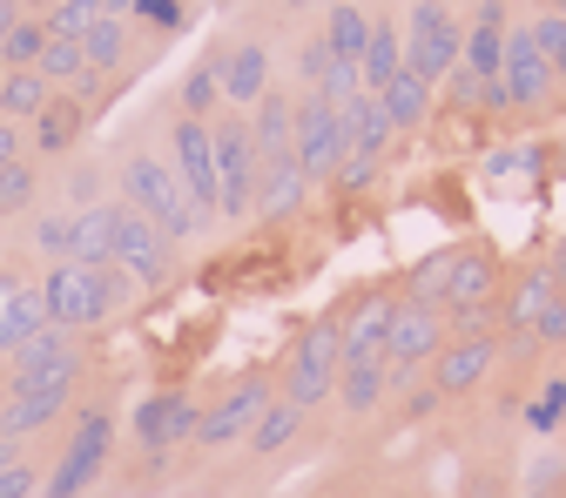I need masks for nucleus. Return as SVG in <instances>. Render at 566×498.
<instances>
[{
    "mask_svg": "<svg viewBox=\"0 0 566 498\" xmlns=\"http://www.w3.org/2000/svg\"><path fill=\"white\" fill-rule=\"evenodd\" d=\"M108 182H115V202H128V209H142L176 250H189V243H202L209 236V216L196 209V195L182 189V176H176V162L156 149V141H122L115 149V162H108Z\"/></svg>",
    "mask_w": 566,
    "mask_h": 498,
    "instance_id": "obj_1",
    "label": "nucleus"
},
{
    "mask_svg": "<svg viewBox=\"0 0 566 498\" xmlns=\"http://www.w3.org/2000/svg\"><path fill=\"white\" fill-rule=\"evenodd\" d=\"M398 34H405V75H418L439 95V82L459 67V47H465V14L452 0H411Z\"/></svg>",
    "mask_w": 566,
    "mask_h": 498,
    "instance_id": "obj_2",
    "label": "nucleus"
},
{
    "mask_svg": "<svg viewBox=\"0 0 566 498\" xmlns=\"http://www.w3.org/2000/svg\"><path fill=\"white\" fill-rule=\"evenodd\" d=\"M115 411L108 404H88L82 417H75V432H67V445H61V458L41 471V498H82V491H95V478L108 471V458H115Z\"/></svg>",
    "mask_w": 566,
    "mask_h": 498,
    "instance_id": "obj_3",
    "label": "nucleus"
},
{
    "mask_svg": "<svg viewBox=\"0 0 566 498\" xmlns=\"http://www.w3.org/2000/svg\"><path fill=\"white\" fill-rule=\"evenodd\" d=\"M108 223H115V263L142 283V297L149 290H169L176 283V269H182V250L142 216V209H128V202H115L108 195Z\"/></svg>",
    "mask_w": 566,
    "mask_h": 498,
    "instance_id": "obj_4",
    "label": "nucleus"
},
{
    "mask_svg": "<svg viewBox=\"0 0 566 498\" xmlns=\"http://www.w3.org/2000/svg\"><path fill=\"white\" fill-rule=\"evenodd\" d=\"M217 141V223H250L256 216V141L243 115H217L209 121Z\"/></svg>",
    "mask_w": 566,
    "mask_h": 498,
    "instance_id": "obj_5",
    "label": "nucleus"
},
{
    "mask_svg": "<svg viewBox=\"0 0 566 498\" xmlns=\"http://www.w3.org/2000/svg\"><path fill=\"white\" fill-rule=\"evenodd\" d=\"M337 364H344V324L324 317V324H311L304 343L291 350V371H283V391H276V398H283V404H297L304 417L324 411L331 391H337Z\"/></svg>",
    "mask_w": 566,
    "mask_h": 498,
    "instance_id": "obj_6",
    "label": "nucleus"
},
{
    "mask_svg": "<svg viewBox=\"0 0 566 498\" xmlns=\"http://www.w3.org/2000/svg\"><path fill=\"white\" fill-rule=\"evenodd\" d=\"M446 343H452V330H446L439 304H418V297L391 304V330H385V364L391 371H432V358Z\"/></svg>",
    "mask_w": 566,
    "mask_h": 498,
    "instance_id": "obj_7",
    "label": "nucleus"
},
{
    "mask_svg": "<svg viewBox=\"0 0 566 498\" xmlns=\"http://www.w3.org/2000/svg\"><path fill=\"white\" fill-rule=\"evenodd\" d=\"M344 156H350L344 108H331L324 95H297V169L311 176V189H324Z\"/></svg>",
    "mask_w": 566,
    "mask_h": 498,
    "instance_id": "obj_8",
    "label": "nucleus"
},
{
    "mask_svg": "<svg viewBox=\"0 0 566 498\" xmlns=\"http://www.w3.org/2000/svg\"><path fill=\"white\" fill-rule=\"evenodd\" d=\"M196 424H202V398L189 391H156V398H142L135 404V445L149 465H163L169 452L196 445Z\"/></svg>",
    "mask_w": 566,
    "mask_h": 498,
    "instance_id": "obj_9",
    "label": "nucleus"
},
{
    "mask_svg": "<svg viewBox=\"0 0 566 498\" xmlns=\"http://www.w3.org/2000/svg\"><path fill=\"white\" fill-rule=\"evenodd\" d=\"M263 404H270V378H263V371H243L217 404L202 411V424H196V452H230V445H243Z\"/></svg>",
    "mask_w": 566,
    "mask_h": 498,
    "instance_id": "obj_10",
    "label": "nucleus"
},
{
    "mask_svg": "<svg viewBox=\"0 0 566 498\" xmlns=\"http://www.w3.org/2000/svg\"><path fill=\"white\" fill-rule=\"evenodd\" d=\"M500 88H506V115H533L546 108L559 88H553V61L533 47V28L513 21L506 28V61H500Z\"/></svg>",
    "mask_w": 566,
    "mask_h": 498,
    "instance_id": "obj_11",
    "label": "nucleus"
},
{
    "mask_svg": "<svg viewBox=\"0 0 566 498\" xmlns=\"http://www.w3.org/2000/svg\"><path fill=\"white\" fill-rule=\"evenodd\" d=\"M169 162H176L182 189L196 195V209L217 223V141H209V121L169 108Z\"/></svg>",
    "mask_w": 566,
    "mask_h": 498,
    "instance_id": "obj_12",
    "label": "nucleus"
},
{
    "mask_svg": "<svg viewBox=\"0 0 566 498\" xmlns=\"http://www.w3.org/2000/svg\"><path fill=\"white\" fill-rule=\"evenodd\" d=\"M34 290H41V317L48 330H102V310H95V276L82 263H54L34 276Z\"/></svg>",
    "mask_w": 566,
    "mask_h": 498,
    "instance_id": "obj_13",
    "label": "nucleus"
},
{
    "mask_svg": "<svg viewBox=\"0 0 566 498\" xmlns=\"http://www.w3.org/2000/svg\"><path fill=\"white\" fill-rule=\"evenodd\" d=\"M54 378H82L75 330H34L8 358V384H0V391H28V384H54Z\"/></svg>",
    "mask_w": 566,
    "mask_h": 498,
    "instance_id": "obj_14",
    "label": "nucleus"
},
{
    "mask_svg": "<svg viewBox=\"0 0 566 498\" xmlns=\"http://www.w3.org/2000/svg\"><path fill=\"white\" fill-rule=\"evenodd\" d=\"M500 283H506V263L492 243H452V269L439 283V310H459V304H500Z\"/></svg>",
    "mask_w": 566,
    "mask_h": 498,
    "instance_id": "obj_15",
    "label": "nucleus"
},
{
    "mask_svg": "<svg viewBox=\"0 0 566 498\" xmlns=\"http://www.w3.org/2000/svg\"><path fill=\"white\" fill-rule=\"evenodd\" d=\"M75 391L82 378H54V384H28V391H0V438H28V432H48L54 417L75 411Z\"/></svg>",
    "mask_w": 566,
    "mask_h": 498,
    "instance_id": "obj_16",
    "label": "nucleus"
},
{
    "mask_svg": "<svg viewBox=\"0 0 566 498\" xmlns=\"http://www.w3.org/2000/svg\"><path fill=\"white\" fill-rule=\"evenodd\" d=\"M270 88H276V47H270L263 34L230 41V54H223V108L250 115Z\"/></svg>",
    "mask_w": 566,
    "mask_h": 498,
    "instance_id": "obj_17",
    "label": "nucleus"
},
{
    "mask_svg": "<svg viewBox=\"0 0 566 498\" xmlns=\"http://www.w3.org/2000/svg\"><path fill=\"white\" fill-rule=\"evenodd\" d=\"M492 371H500V337H452L439 358H432V391L446 398H472Z\"/></svg>",
    "mask_w": 566,
    "mask_h": 498,
    "instance_id": "obj_18",
    "label": "nucleus"
},
{
    "mask_svg": "<svg viewBox=\"0 0 566 498\" xmlns=\"http://www.w3.org/2000/svg\"><path fill=\"white\" fill-rule=\"evenodd\" d=\"M82 135H88V108H82L75 95L54 88V102L28 121V156L54 169V162H67V156H82Z\"/></svg>",
    "mask_w": 566,
    "mask_h": 498,
    "instance_id": "obj_19",
    "label": "nucleus"
},
{
    "mask_svg": "<svg viewBox=\"0 0 566 498\" xmlns=\"http://www.w3.org/2000/svg\"><path fill=\"white\" fill-rule=\"evenodd\" d=\"M311 195H317V189H311V176L297 169V149H291V156H263V162H256V216H263V223L297 216Z\"/></svg>",
    "mask_w": 566,
    "mask_h": 498,
    "instance_id": "obj_20",
    "label": "nucleus"
},
{
    "mask_svg": "<svg viewBox=\"0 0 566 498\" xmlns=\"http://www.w3.org/2000/svg\"><path fill=\"white\" fill-rule=\"evenodd\" d=\"M34 330H48V317H41V290H34L21 269H0V364H8Z\"/></svg>",
    "mask_w": 566,
    "mask_h": 498,
    "instance_id": "obj_21",
    "label": "nucleus"
},
{
    "mask_svg": "<svg viewBox=\"0 0 566 498\" xmlns=\"http://www.w3.org/2000/svg\"><path fill=\"white\" fill-rule=\"evenodd\" d=\"M223 54H230V41H209L196 54V67L176 82V115H196V121L223 115Z\"/></svg>",
    "mask_w": 566,
    "mask_h": 498,
    "instance_id": "obj_22",
    "label": "nucleus"
},
{
    "mask_svg": "<svg viewBox=\"0 0 566 498\" xmlns=\"http://www.w3.org/2000/svg\"><path fill=\"white\" fill-rule=\"evenodd\" d=\"M243 121H250V141H256V162H263V156H291V149H297V88L276 82Z\"/></svg>",
    "mask_w": 566,
    "mask_h": 498,
    "instance_id": "obj_23",
    "label": "nucleus"
},
{
    "mask_svg": "<svg viewBox=\"0 0 566 498\" xmlns=\"http://www.w3.org/2000/svg\"><path fill=\"white\" fill-rule=\"evenodd\" d=\"M331 398H337L344 417H371V411H385V398H391V364H385V358H344Z\"/></svg>",
    "mask_w": 566,
    "mask_h": 498,
    "instance_id": "obj_24",
    "label": "nucleus"
},
{
    "mask_svg": "<svg viewBox=\"0 0 566 498\" xmlns=\"http://www.w3.org/2000/svg\"><path fill=\"white\" fill-rule=\"evenodd\" d=\"M553 297H559V283H553V269L533 256L520 276H506V283H500V330H526Z\"/></svg>",
    "mask_w": 566,
    "mask_h": 498,
    "instance_id": "obj_25",
    "label": "nucleus"
},
{
    "mask_svg": "<svg viewBox=\"0 0 566 498\" xmlns=\"http://www.w3.org/2000/svg\"><path fill=\"white\" fill-rule=\"evenodd\" d=\"M82 54H88L95 75L128 82V67H135V28H128V14H102V21L82 34Z\"/></svg>",
    "mask_w": 566,
    "mask_h": 498,
    "instance_id": "obj_26",
    "label": "nucleus"
},
{
    "mask_svg": "<svg viewBox=\"0 0 566 498\" xmlns=\"http://www.w3.org/2000/svg\"><path fill=\"white\" fill-rule=\"evenodd\" d=\"M371 28H378V8H358V0H337V8H331V14L317 21L324 47H331L337 61H350V67H358V54H365Z\"/></svg>",
    "mask_w": 566,
    "mask_h": 498,
    "instance_id": "obj_27",
    "label": "nucleus"
},
{
    "mask_svg": "<svg viewBox=\"0 0 566 498\" xmlns=\"http://www.w3.org/2000/svg\"><path fill=\"white\" fill-rule=\"evenodd\" d=\"M391 304L385 290H371L358 310L344 317V358H385V330H391Z\"/></svg>",
    "mask_w": 566,
    "mask_h": 498,
    "instance_id": "obj_28",
    "label": "nucleus"
},
{
    "mask_svg": "<svg viewBox=\"0 0 566 498\" xmlns=\"http://www.w3.org/2000/svg\"><path fill=\"white\" fill-rule=\"evenodd\" d=\"M405 67V34H398V21L391 14H378V28H371V41H365V54H358V88L365 95H378L391 75Z\"/></svg>",
    "mask_w": 566,
    "mask_h": 498,
    "instance_id": "obj_29",
    "label": "nucleus"
},
{
    "mask_svg": "<svg viewBox=\"0 0 566 498\" xmlns=\"http://www.w3.org/2000/svg\"><path fill=\"white\" fill-rule=\"evenodd\" d=\"M28 256H34L41 269L75 263V209H34V223H28Z\"/></svg>",
    "mask_w": 566,
    "mask_h": 498,
    "instance_id": "obj_30",
    "label": "nucleus"
},
{
    "mask_svg": "<svg viewBox=\"0 0 566 498\" xmlns=\"http://www.w3.org/2000/svg\"><path fill=\"white\" fill-rule=\"evenodd\" d=\"M48 102H54V88L41 67H0V115L8 121H34Z\"/></svg>",
    "mask_w": 566,
    "mask_h": 498,
    "instance_id": "obj_31",
    "label": "nucleus"
},
{
    "mask_svg": "<svg viewBox=\"0 0 566 498\" xmlns=\"http://www.w3.org/2000/svg\"><path fill=\"white\" fill-rule=\"evenodd\" d=\"M41 189H48V162H34V156L8 162V169H0V223H14V216H34Z\"/></svg>",
    "mask_w": 566,
    "mask_h": 498,
    "instance_id": "obj_32",
    "label": "nucleus"
},
{
    "mask_svg": "<svg viewBox=\"0 0 566 498\" xmlns=\"http://www.w3.org/2000/svg\"><path fill=\"white\" fill-rule=\"evenodd\" d=\"M344 128H350V149H365V156H385L391 135H398L378 95H350V102H344Z\"/></svg>",
    "mask_w": 566,
    "mask_h": 498,
    "instance_id": "obj_33",
    "label": "nucleus"
},
{
    "mask_svg": "<svg viewBox=\"0 0 566 498\" xmlns=\"http://www.w3.org/2000/svg\"><path fill=\"white\" fill-rule=\"evenodd\" d=\"M378 102H385L391 128H424V121H432V88H424L418 75H405V67L378 88Z\"/></svg>",
    "mask_w": 566,
    "mask_h": 498,
    "instance_id": "obj_34",
    "label": "nucleus"
},
{
    "mask_svg": "<svg viewBox=\"0 0 566 498\" xmlns=\"http://www.w3.org/2000/svg\"><path fill=\"white\" fill-rule=\"evenodd\" d=\"M520 417H526V432H533V438H553L559 424H566V371L539 378V384L520 398Z\"/></svg>",
    "mask_w": 566,
    "mask_h": 498,
    "instance_id": "obj_35",
    "label": "nucleus"
},
{
    "mask_svg": "<svg viewBox=\"0 0 566 498\" xmlns=\"http://www.w3.org/2000/svg\"><path fill=\"white\" fill-rule=\"evenodd\" d=\"M297 432H304V411H297V404H283V398H270V404L256 411V424H250V438H243V445H250L256 458H270V452L291 445Z\"/></svg>",
    "mask_w": 566,
    "mask_h": 498,
    "instance_id": "obj_36",
    "label": "nucleus"
},
{
    "mask_svg": "<svg viewBox=\"0 0 566 498\" xmlns=\"http://www.w3.org/2000/svg\"><path fill=\"white\" fill-rule=\"evenodd\" d=\"M75 263H82V269L115 263V223H108V202L75 209Z\"/></svg>",
    "mask_w": 566,
    "mask_h": 498,
    "instance_id": "obj_37",
    "label": "nucleus"
},
{
    "mask_svg": "<svg viewBox=\"0 0 566 498\" xmlns=\"http://www.w3.org/2000/svg\"><path fill=\"white\" fill-rule=\"evenodd\" d=\"M95 202H108V162H95V156H67L61 209H95Z\"/></svg>",
    "mask_w": 566,
    "mask_h": 498,
    "instance_id": "obj_38",
    "label": "nucleus"
},
{
    "mask_svg": "<svg viewBox=\"0 0 566 498\" xmlns=\"http://www.w3.org/2000/svg\"><path fill=\"white\" fill-rule=\"evenodd\" d=\"M41 75H48V88H61V95H75L82 88V75H88V54H82V41H61V34H48V47H41Z\"/></svg>",
    "mask_w": 566,
    "mask_h": 498,
    "instance_id": "obj_39",
    "label": "nucleus"
},
{
    "mask_svg": "<svg viewBox=\"0 0 566 498\" xmlns=\"http://www.w3.org/2000/svg\"><path fill=\"white\" fill-rule=\"evenodd\" d=\"M128 28L149 34V41H176L189 28V0H135L128 8Z\"/></svg>",
    "mask_w": 566,
    "mask_h": 498,
    "instance_id": "obj_40",
    "label": "nucleus"
},
{
    "mask_svg": "<svg viewBox=\"0 0 566 498\" xmlns=\"http://www.w3.org/2000/svg\"><path fill=\"white\" fill-rule=\"evenodd\" d=\"M41 47H48V21H41V14H21V21L8 28V41H0V67H34Z\"/></svg>",
    "mask_w": 566,
    "mask_h": 498,
    "instance_id": "obj_41",
    "label": "nucleus"
},
{
    "mask_svg": "<svg viewBox=\"0 0 566 498\" xmlns=\"http://www.w3.org/2000/svg\"><path fill=\"white\" fill-rule=\"evenodd\" d=\"M102 14H108L102 0H48V14H41V21H48V34H61V41H82Z\"/></svg>",
    "mask_w": 566,
    "mask_h": 498,
    "instance_id": "obj_42",
    "label": "nucleus"
},
{
    "mask_svg": "<svg viewBox=\"0 0 566 498\" xmlns=\"http://www.w3.org/2000/svg\"><path fill=\"white\" fill-rule=\"evenodd\" d=\"M520 169L546 176V149H539V141H526V149H492V156L479 162V176H485V182H506V176H520Z\"/></svg>",
    "mask_w": 566,
    "mask_h": 498,
    "instance_id": "obj_43",
    "label": "nucleus"
},
{
    "mask_svg": "<svg viewBox=\"0 0 566 498\" xmlns=\"http://www.w3.org/2000/svg\"><path fill=\"white\" fill-rule=\"evenodd\" d=\"M371 182H378V156H365V149H350V156L337 162V176H331L324 189H331V195H365Z\"/></svg>",
    "mask_w": 566,
    "mask_h": 498,
    "instance_id": "obj_44",
    "label": "nucleus"
},
{
    "mask_svg": "<svg viewBox=\"0 0 566 498\" xmlns=\"http://www.w3.org/2000/svg\"><path fill=\"white\" fill-rule=\"evenodd\" d=\"M446 330L452 337H500V304H459V310H446Z\"/></svg>",
    "mask_w": 566,
    "mask_h": 498,
    "instance_id": "obj_45",
    "label": "nucleus"
},
{
    "mask_svg": "<svg viewBox=\"0 0 566 498\" xmlns=\"http://www.w3.org/2000/svg\"><path fill=\"white\" fill-rule=\"evenodd\" d=\"M526 337H533V350H566V290H559L533 324H526Z\"/></svg>",
    "mask_w": 566,
    "mask_h": 498,
    "instance_id": "obj_46",
    "label": "nucleus"
},
{
    "mask_svg": "<svg viewBox=\"0 0 566 498\" xmlns=\"http://www.w3.org/2000/svg\"><path fill=\"white\" fill-rule=\"evenodd\" d=\"M526 498H566V465H559L553 452H539V465H533V485H526Z\"/></svg>",
    "mask_w": 566,
    "mask_h": 498,
    "instance_id": "obj_47",
    "label": "nucleus"
},
{
    "mask_svg": "<svg viewBox=\"0 0 566 498\" xmlns=\"http://www.w3.org/2000/svg\"><path fill=\"white\" fill-rule=\"evenodd\" d=\"M34 491H41V471L28 465V452L14 465H0V498H34Z\"/></svg>",
    "mask_w": 566,
    "mask_h": 498,
    "instance_id": "obj_48",
    "label": "nucleus"
},
{
    "mask_svg": "<svg viewBox=\"0 0 566 498\" xmlns=\"http://www.w3.org/2000/svg\"><path fill=\"white\" fill-rule=\"evenodd\" d=\"M21 156H28V121H8V115H0V169L21 162Z\"/></svg>",
    "mask_w": 566,
    "mask_h": 498,
    "instance_id": "obj_49",
    "label": "nucleus"
},
{
    "mask_svg": "<svg viewBox=\"0 0 566 498\" xmlns=\"http://www.w3.org/2000/svg\"><path fill=\"white\" fill-rule=\"evenodd\" d=\"M276 8H283V14H291V21H304V14H317V21H324V14L337 8V0H276Z\"/></svg>",
    "mask_w": 566,
    "mask_h": 498,
    "instance_id": "obj_50",
    "label": "nucleus"
},
{
    "mask_svg": "<svg viewBox=\"0 0 566 498\" xmlns=\"http://www.w3.org/2000/svg\"><path fill=\"white\" fill-rule=\"evenodd\" d=\"M546 61H553V88H559V95H566V34H559V47H553V54H546Z\"/></svg>",
    "mask_w": 566,
    "mask_h": 498,
    "instance_id": "obj_51",
    "label": "nucleus"
},
{
    "mask_svg": "<svg viewBox=\"0 0 566 498\" xmlns=\"http://www.w3.org/2000/svg\"><path fill=\"white\" fill-rule=\"evenodd\" d=\"M546 269H553V283H559V290H566V236L553 243V256H546Z\"/></svg>",
    "mask_w": 566,
    "mask_h": 498,
    "instance_id": "obj_52",
    "label": "nucleus"
},
{
    "mask_svg": "<svg viewBox=\"0 0 566 498\" xmlns=\"http://www.w3.org/2000/svg\"><path fill=\"white\" fill-rule=\"evenodd\" d=\"M21 14H28V8H21V0H0V41H8V28H14Z\"/></svg>",
    "mask_w": 566,
    "mask_h": 498,
    "instance_id": "obj_53",
    "label": "nucleus"
},
{
    "mask_svg": "<svg viewBox=\"0 0 566 498\" xmlns=\"http://www.w3.org/2000/svg\"><path fill=\"white\" fill-rule=\"evenodd\" d=\"M14 458H21V445H14V438H0V465H14Z\"/></svg>",
    "mask_w": 566,
    "mask_h": 498,
    "instance_id": "obj_54",
    "label": "nucleus"
},
{
    "mask_svg": "<svg viewBox=\"0 0 566 498\" xmlns=\"http://www.w3.org/2000/svg\"><path fill=\"white\" fill-rule=\"evenodd\" d=\"M102 8H108V14H128V8H135V0H102Z\"/></svg>",
    "mask_w": 566,
    "mask_h": 498,
    "instance_id": "obj_55",
    "label": "nucleus"
},
{
    "mask_svg": "<svg viewBox=\"0 0 566 498\" xmlns=\"http://www.w3.org/2000/svg\"><path fill=\"white\" fill-rule=\"evenodd\" d=\"M237 8H243V0H217V14H237Z\"/></svg>",
    "mask_w": 566,
    "mask_h": 498,
    "instance_id": "obj_56",
    "label": "nucleus"
},
{
    "mask_svg": "<svg viewBox=\"0 0 566 498\" xmlns=\"http://www.w3.org/2000/svg\"><path fill=\"white\" fill-rule=\"evenodd\" d=\"M546 8H553V14H566V0H546Z\"/></svg>",
    "mask_w": 566,
    "mask_h": 498,
    "instance_id": "obj_57",
    "label": "nucleus"
},
{
    "mask_svg": "<svg viewBox=\"0 0 566 498\" xmlns=\"http://www.w3.org/2000/svg\"><path fill=\"white\" fill-rule=\"evenodd\" d=\"M559 182H566V149H559Z\"/></svg>",
    "mask_w": 566,
    "mask_h": 498,
    "instance_id": "obj_58",
    "label": "nucleus"
},
{
    "mask_svg": "<svg viewBox=\"0 0 566 498\" xmlns=\"http://www.w3.org/2000/svg\"><path fill=\"white\" fill-rule=\"evenodd\" d=\"M358 8H378V0H358Z\"/></svg>",
    "mask_w": 566,
    "mask_h": 498,
    "instance_id": "obj_59",
    "label": "nucleus"
},
{
    "mask_svg": "<svg viewBox=\"0 0 566 498\" xmlns=\"http://www.w3.org/2000/svg\"><path fill=\"white\" fill-rule=\"evenodd\" d=\"M506 8H520V0H506Z\"/></svg>",
    "mask_w": 566,
    "mask_h": 498,
    "instance_id": "obj_60",
    "label": "nucleus"
},
{
    "mask_svg": "<svg viewBox=\"0 0 566 498\" xmlns=\"http://www.w3.org/2000/svg\"><path fill=\"white\" fill-rule=\"evenodd\" d=\"M452 8H459V0H452Z\"/></svg>",
    "mask_w": 566,
    "mask_h": 498,
    "instance_id": "obj_61",
    "label": "nucleus"
}]
</instances>
